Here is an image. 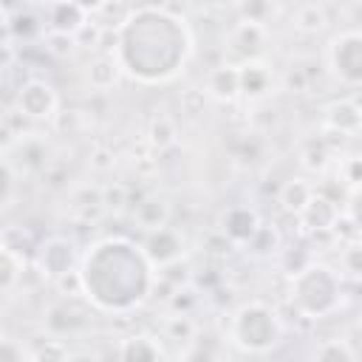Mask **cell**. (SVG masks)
Here are the masks:
<instances>
[{
  "label": "cell",
  "mask_w": 362,
  "mask_h": 362,
  "mask_svg": "<svg viewBox=\"0 0 362 362\" xmlns=\"http://www.w3.org/2000/svg\"><path fill=\"white\" fill-rule=\"evenodd\" d=\"M119 62L113 59V57H96L90 65H88V82L93 85V88H99V90H105V88H110L113 82H116V76H119Z\"/></svg>",
  "instance_id": "18"
},
{
  "label": "cell",
  "mask_w": 362,
  "mask_h": 362,
  "mask_svg": "<svg viewBox=\"0 0 362 362\" xmlns=\"http://www.w3.org/2000/svg\"><path fill=\"white\" fill-rule=\"evenodd\" d=\"M328 65L334 71V76L345 85H359L362 79V37L359 31H342L339 37H334L331 48H328Z\"/></svg>",
  "instance_id": "5"
},
{
  "label": "cell",
  "mask_w": 362,
  "mask_h": 362,
  "mask_svg": "<svg viewBox=\"0 0 362 362\" xmlns=\"http://www.w3.org/2000/svg\"><path fill=\"white\" fill-rule=\"evenodd\" d=\"M45 48L54 54V57H68L74 48H76V34H65V31H48L45 37Z\"/></svg>",
  "instance_id": "24"
},
{
  "label": "cell",
  "mask_w": 362,
  "mask_h": 362,
  "mask_svg": "<svg viewBox=\"0 0 362 362\" xmlns=\"http://www.w3.org/2000/svg\"><path fill=\"white\" fill-rule=\"evenodd\" d=\"M314 356H317V359H342V362H354V359H356V354H354L345 342H339V339L322 342V345L314 351Z\"/></svg>",
  "instance_id": "23"
},
{
  "label": "cell",
  "mask_w": 362,
  "mask_h": 362,
  "mask_svg": "<svg viewBox=\"0 0 362 362\" xmlns=\"http://www.w3.org/2000/svg\"><path fill=\"white\" fill-rule=\"evenodd\" d=\"M11 187H14V175H11L8 164H6V161H0V204H3L6 198H8Z\"/></svg>",
  "instance_id": "27"
},
{
  "label": "cell",
  "mask_w": 362,
  "mask_h": 362,
  "mask_svg": "<svg viewBox=\"0 0 362 362\" xmlns=\"http://www.w3.org/2000/svg\"><path fill=\"white\" fill-rule=\"evenodd\" d=\"M263 40H266V28H263V25L243 23V20H240V25H235V31H232V37H229V45H232V51L243 54L246 62H249V59L263 48Z\"/></svg>",
  "instance_id": "14"
},
{
  "label": "cell",
  "mask_w": 362,
  "mask_h": 362,
  "mask_svg": "<svg viewBox=\"0 0 362 362\" xmlns=\"http://www.w3.org/2000/svg\"><path fill=\"white\" fill-rule=\"evenodd\" d=\"M238 82H240V93H246L249 99H260L272 90V71L255 59L238 65Z\"/></svg>",
  "instance_id": "11"
},
{
  "label": "cell",
  "mask_w": 362,
  "mask_h": 362,
  "mask_svg": "<svg viewBox=\"0 0 362 362\" xmlns=\"http://www.w3.org/2000/svg\"><path fill=\"white\" fill-rule=\"evenodd\" d=\"M122 359H136V362H153V359H161L164 356V348L158 345L156 337H147V334H139V337H127L122 339L119 351H116Z\"/></svg>",
  "instance_id": "15"
},
{
  "label": "cell",
  "mask_w": 362,
  "mask_h": 362,
  "mask_svg": "<svg viewBox=\"0 0 362 362\" xmlns=\"http://www.w3.org/2000/svg\"><path fill=\"white\" fill-rule=\"evenodd\" d=\"M294 25H297L300 31H308V34L322 31V28H325V11H322L317 3H308V6H303V8L297 11Z\"/></svg>",
  "instance_id": "22"
},
{
  "label": "cell",
  "mask_w": 362,
  "mask_h": 362,
  "mask_svg": "<svg viewBox=\"0 0 362 362\" xmlns=\"http://www.w3.org/2000/svg\"><path fill=\"white\" fill-rule=\"evenodd\" d=\"M141 249H144V255H147V260L153 266H164V263L181 257V238L173 229L158 226V229H150V235H147Z\"/></svg>",
  "instance_id": "9"
},
{
  "label": "cell",
  "mask_w": 362,
  "mask_h": 362,
  "mask_svg": "<svg viewBox=\"0 0 362 362\" xmlns=\"http://www.w3.org/2000/svg\"><path fill=\"white\" fill-rule=\"evenodd\" d=\"M260 226V218L255 209L238 204V206H229L221 218V232L226 235V240L232 243H249V238L257 232Z\"/></svg>",
  "instance_id": "8"
},
{
  "label": "cell",
  "mask_w": 362,
  "mask_h": 362,
  "mask_svg": "<svg viewBox=\"0 0 362 362\" xmlns=\"http://www.w3.org/2000/svg\"><path fill=\"white\" fill-rule=\"evenodd\" d=\"M37 266H40L42 274L59 280L62 274H71L74 272V266H76V246L68 238L54 235V238H48V240L40 243V249H37Z\"/></svg>",
  "instance_id": "6"
},
{
  "label": "cell",
  "mask_w": 362,
  "mask_h": 362,
  "mask_svg": "<svg viewBox=\"0 0 362 362\" xmlns=\"http://www.w3.org/2000/svg\"><path fill=\"white\" fill-rule=\"evenodd\" d=\"M57 90L45 79H28L17 93V107L28 119H51L57 113Z\"/></svg>",
  "instance_id": "7"
},
{
  "label": "cell",
  "mask_w": 362,
  "mask_h": 362,
  "mask_svg": "<svg viewBox=\"0 0 362 362\" xmlns=\"http://www.w3.org/2000/svg\"><path fill=\"white\" fill-rule=\"evenodd\" d=\"M325 122L339 133H356V127H359V105L354 99H339V102L328 105Z\"/></svg>",
  "instance_id": "16"
},
{
  "label": "cell",
  "mask_w": 362,
  "mask_h": 362,
  "mask_svg": "<svg viewBox=\"0 0 362 362\" xmlns=\"http://www.w3.org/2000/svg\"><path fill=\"white\" fill-rule=\"evenodd\" d=\"M342 283L331 266L305 263L291 274V305L303 317H325L339 305Z\"/></svg>",
  "instance_id": "3"
},
{
  "label": "cell",
  "mask_w": 362,
  "mask_h": 362,
  "mask_svg": "<svg viewBox=\"0 0 362 362\" xmlns=\"http://www.w3.org/2000/svg\"><path fill=\"white\" fill-rule=\"evenodd\" d=\"M82 294L102 311H130L153 291V263L127 238L96 240L79 263Z\"/></svg>",
  "instance_id": "2"
},
{
  "label": "cell",
  "mask_w": 362,
  "mask_h": 362,
  "mask_svg": "<svg viewBox=\"0 0 362 362\" xmlns=\"http://www.w3.org/2000/svg\"><path fill=\"white\" fill-rule=\"evenodd\" d=\"M20 272H23V257L0 243V288H11L20 280Z\"/></svg>",
  "instance_id": "20"
},
{
  "label": "cell",
  "mask_w": 362,
  "mask_h": 362,
  "mask_svg": "<svg viewBox=\"0 0 362 362\" xmlns=\"http://www.w3.org/2000/svg\"><path fill=\"white\" fill-rule=\"evenodd\" d=\"M311 195H314V187L305 184L303 178H294V181H286V187L280 189V204L291 212H300L308 204Z\"/></svg>",
  "instance_id": "19"
},
{
  "label": "cell",
  "mask_w": 362,
  "mask_h": 362,
  "mask_svg": "<svg viewBox=\"0 0 362 362\" xmlns=\"http://www.w3.org/2000/svg\"><path fill=\"white\" fill-rule=\"evenodd\" d=\"M235 6L243 23H255L263 28L277 17V8H280L277 0H235Z\"/></svg>",
  "instance_id": "17"
},
{
  "label": "cell",
  "mask_w": 362,
  "mask_h": 362,
  "mask_svg": "<svg viewBox=\"0 0 362 362\" xmlns=\"http://www.w3.org/2000/svg\"><path fill=\"white\" fill-rule=\"evenodd\" d=\"M206 93L221 99V102H232L240 93V82H238V65H218L209 71L206 76Z\"/></svg>",
  "instance_id": "13"
},
{
  "label": "cell",
  "mask_w": 362,
  "mask_h": 362,
  "mask_svg": "<svg viewBox=\"0 0 362 362\" xmlns=\"http://www.w3.org/2000/svg\"><path fill=\"white\" fill-rule=\"evenodd\" d=\"M45 17H48V28L51 31H65V34H79L88 25L85 23L88 14L79 6L68 3V0H51Z\"/></svg>",
  "instance_id": "10"
},
{
  "label": "cell",
  "mask_w": 362,
  "mask_h": 362,
  "mask_svg": "<svg viewBox=\"0 0 362 362\" xmlns=\"http://www.w3.org/2000/svg\"><path fill=\"white\" fill-rule=\"evenodd\" d=\"M173 139H175V124L167 116H158L150 127V141L158 147H167V144H173Z\"/></svg>",
  "instance_id": "25"
},
{
  "label": "cell",
  "mask_w": 362,
  "mask_h": 362,
  "mask_svg": "<svg viewBox=\"0 0 362 362\" xmlns=\"http://www.w3.org/2000/svg\"><path fill=\"white\" fill-rule=\"evenodd\" d=\"M136 221H139L144 229H158V226H164V221H167V204L158 201V198H150V201L139 204Z\"/></svg>",
  "instance_id": "21"
},
{
  "label": "cell",
  "mask_w": 362,
  "mask_h": 362,
  "mask_svg": "<svg viewBox=\"0 0 362 362\" xmlns=\"http://www.w3.org/2000/svg\"><path fill=\"white\" fill-rule=\"evenodd\" d=\"M23 356H25L23 345H17L14 339H0V359L3 362H14V359H23Z\"/></svg>",
  "instance_id": "26"
},
{
  "label": "cell",
  "mask_w": 362,
  "mask_h": 362,
  "mask_svg": "<svg viewBox=\"0 0 362 362\" xmlns=\"http://www.w3.org/2000/svg\"><path fill=\"white\" fill-rule=\"evenodd\" d=\"M297 215L303 218V223H305L308 229H331V226L339 221V209H337V204L328 201L325 195H317V192L308 198V204H305Z\"/></svg>",
  "instance_id": "12"
},
{
  "label": "cell",
  "mask_w": 362,
  "mask_h": 362,
  "mask_svg": "<svg viewBox=\"0 0 362 362\" xmlns=\"http://www.w3.org/2000/svg\"><path fill=\"white\" fill-rule=\"evenodd\" d=\"M116 62L119 68L147 85L173 79L189 51L192 37L181 17L158 6L133 8L116 31Z\"/></svg>",
  "instance_id": "1"
},
{
  "label": "cell",
  "mask_w": 362,
  "mask_h": 362,
  "mask_svg": "<svg viewBox=\"0 0 362 362\" xmlns=\"http://www.w3.org/2000/svg\"><path fill=\"white\" fill-rule=\"evenodd\" d=\"M283 339V322L266 303H243L229 320V342L246 354H266Z\"/></svg>",
  "instance_id": "4"
},
{
  "label": "cell",
  "mask_w": 362,
  "mask_h": 362,
  "mask_svg": "<svg viewBox=\"0 0 362 362\" xmlns=\"http://www.w3.org/2000/svg\"><path fill=\"white\" fill-rule=\"evenodd\" d=\"M68 3H74V6H79L85 14H90V11H102L110 0H68Z\"/></svg>",
  "instance_id": "28"
}]
</instances>
